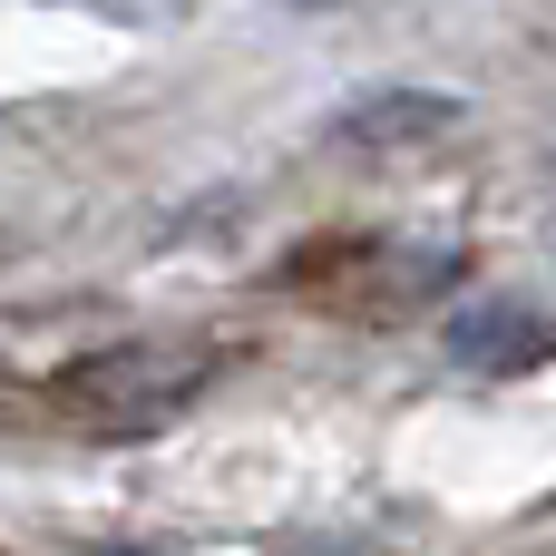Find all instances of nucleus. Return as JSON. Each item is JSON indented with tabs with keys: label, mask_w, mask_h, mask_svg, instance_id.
Segmentation results:
<instances>
[{
	"label": "nucleus",
	"mask_w": 556,
	"mask_h": 556,
	"mask_svg": "<svg viewBox=\"0 0 556 556\" xmlns=\"http://www.w3.org/2000/svg\"><path fill=\"white\" fill-rule=\"evenodd\" d=\"M215 381V362L195 342H117V352H88L49 381V401L98 430V440H137V430H166L195 391Z\"/></svg>",
	"instance_id": "nucleus-1"
},
{
	"label": "nucleus",
	"mask_w": 556,
	"mask_h": 556,
	"mask_svg": "<svg viewBox=\"0 0 556 556\" xmlns=\"http://www.w3.org/2000/svg\"><path fill=\"white\" fill-rule=\"evenodd\" d=\"M547 352H556V323H528V303H479L450 323V362H469V371H528Z\"/></svg>",
	"instance_id": "nucleus-2"
},
{
	"label": "nucleus",
	"mask_w": 556,
	"mask_h": 556,
	"mask_svg": "<svg viewBox=\"0 0 556 556\" xmlns=\"http://www.w3.org/2000/svg\"><path fill=\"white\" fill-rule=\"evenodd\" d=\"M450 117H459L450 98H401V88H381V98H362V108H352L332 137H391V127H410V137H440Z\"/></svg>",
	"instance_id": "nucleus-3"
},
{
	"label": "nucleus",
	"mask_w": 556,
	"mask_h": 556,
	"mask_svg": "<svg viewBox=\"0 0 556 556\" xmlns=\"http://www.w3.org/2000/svg\"><path fill=\"white\" fill-rule=\"evenodd\" d=\"M88 556H166V547H137V538H127V547H88Z\"/></svg>",
	"instance_id": "nucleus-4"
}]
</instances>
